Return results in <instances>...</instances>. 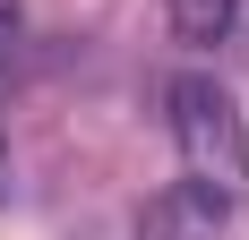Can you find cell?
Listing matches in <instances>:
<instances>
[{"label": "cell", "instance_id": "obj_1", "mask_svg": "<svg viewBox=\"0 0 249 240\" xmlns=\"http://www.w3.org/2000/svg\"><path fill=\"white\" fill-rule=\"evenodd\" d=\"M163 112H172V146H180V171L198 180L215 206H249V120L241 103L215 86V77H172L163 86Z\"/></svg>", "mask_w": 249, "mask_h": 240}, {"label": "cell", "instance_id": "obj_2", "mask_svg": "<svg viewBox=\"0 0 249 240\" xmlns=\"http://www.w3.org/2000/svg\"><path fill=\"white\" fill-rule=\"evenodd\" d=\"M215 223H224V206L198 180H172V189H155L138 206V240H215Z\"/></svg>", "mask_w": 249, "mask_h": 240}, {"label": "cell", "instance_id": "obj_3", "mask_svg": "<svg viewBox=\"0 0 249 240\" xmlns=\"http://www.w3.org/2000/svg\"><path fill=\"white\" fill-rule=\"evenodd\" d=\"M163 9H172V34L180 43H224L232 26H241V0H163Z\"/></svg>", "mask_w": 249, "mask_h": 240}, {"label": "cell", "instance_id": "obj_4", "mask_svg": "<svg viewBox=\"0 0 249 240\" xmlns=\"http://www.w3.org/2000/svg\"><path fill=\"white\" fill-rule=\"evenodd\" d=\"M18 26H26V9H18V0H0V51L18 43Z\"/></svg>", "mask_w": 249, "mask_h": 240}, {"label": "cell", "instance_id": "obj_5", "mask_svg": "<svg viewBox=\"0 0 249 240\" xmlns=\"http://www.w3.org/2000/svg\"><path fill=\"white\" fill-rule=\"evenodd\" d=\"M0 163H9V137H0Z\"/></svg>", "mask_w": 249, "mask_h": 240}]
</instances>
